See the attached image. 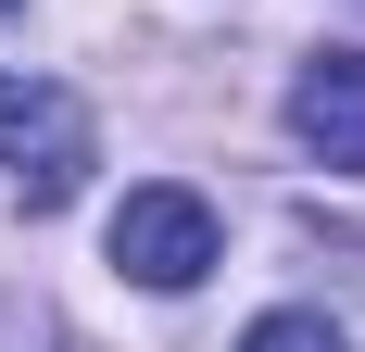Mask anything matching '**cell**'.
Returning a JSON list of instances; mask_svg holds the SVG:
<instances>
[{"instance_id": "obj_4", "label": "cell", "mask_w": 365, "mask_h": 352, "mask_svg": "<svg viewBox=\"0 0 365 352\" xmlns=\"http://www.w3.org/2000/svg\"><path fill=\"white\" fill-rule=\"evenodd\" d=\"M240 352H353V340H340L328 315H302V302H290V315H252V327H240Z\"/></svg>"}, {"instance_id": "obj_3", "label": "cell", "mask_w": 365, "mask_h": 352, "mask_svg": "<svg viewBox=\"0 0 365 352\" xmlns=\"http://www.w3.org/2000/svg\"><path fill=\"white\" fill-rule=\"evenodd\" d=\"M290 139L315 151V164L365 176V51H315V63L290 76Z\"/></svg>"}, {"instance_id": "obj_1", "label": "cell", "mask_w": 365, "mask_h": 352, "mask_svg": "<svg viewBox=\"0 0 365 352\" xmlns=\"http://www.w3.org/2000/svg\"><path fill=\"white\" fill-rule=\"evenodd\" d=\"M0 164H13L26 214H63L76 189H88V164H101L88 101H76V88H51V76H0Z\"/></svg>"}, {"instance_id": "obj_2", "label": "cell", "mask_w": 365, "mask_h": 352, "mask_svg": "<svg viewBox=\"0 0 365 352\" xmlns=\"http://www.w3.org/2000/svg\"><path fill=\"white\" fill-rule=\"evenodd\" d=\"M215 252H227L215 202L177 189V176H151V189L113 202V264H126L139 289H202V277H215Z\"/></svg>"}, {"instance_id": "obj_5", "label": "cell", "mask_w": 365, "mask_h": 352, "mask_svg": "<svg viewBox=\"0 0 365 352\" xmlns=\"http://www.w3.org/2000/svg\"><path fill=\"white\" fill-rule=\"evenodd\" d=\"M0 13H26V0H0Z\"/></svg>"}]
</instances>
